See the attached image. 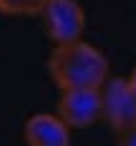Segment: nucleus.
Returning a JSON list of instances; mask_svg holds the SVG:
<instances>
[{"mask_svg": "<svg viewBox=\"0 0 136 146\" xmlns=\"http://www.w3.org/2000/svg\"><path fill=\"white\" fill-rule=\"evenodd\" d=\"M25 146H71V126L58 113H33L23 126Z\"/></svg>", "mask_w": 136, "mask_h": 146, "instance_id": "obj_5", "label": "nucleus"}, {"mask_svg": "<svg viewBox=\"0 0 136 146\" xmlns=\"http://www.w3.org/2000/svg\"><path fill=\"white\" fill-rule=\"evenodd\" d=\"M129 83H131V88H134V93H136V66H134V71H131V76H129Z\"/></svg>", "mask_w": 136, "mask_h": 146, "instance_id": "obj_8", "label": "nucleus"}, {"mask_svg": "<svg viewBox=\"0 0 136 146\" xmlns=\"http://www.w3.org/2000/svg\"><path fill=\"white\" fill-rule=\"evenodd\" d=\"M119 146H136V126H131L129 131L119 133Z\"/></svg>", "mask_w": 136, "mask_h": 146, "instance_id": "obj_7", "label": "nucleus"}, {"mask_svg": "<svg viewBox=\"0 0 136 146\" xmlns=\"http://www.w3.org/2000/svg\"><path fill=\"white\" fill-rule=\"evenodd\" d=\"M56 113L71 129H88L101 121V88H63L56 103Z\"/></svg>", "mask_w": 136, "mask_h": 146, "instance_id": "obj_4", "label": "nucleus"}, {"mask_svg": "<svg viewBox=\"0 0 136 146\" xmlns=\"http://www.w3.org/2000/svg\"><path fill=\"white\" fill-rule=\"evenodd\" d=\"M101 118L113 129L116 136L136 126V93L129 78H106L101 86Z\"/></svg>", "mask_w": 136, "mask_h": 146, "instance_id": "obj_2", "label": "nucleus"}, {"mask_svg": "<svg viewBox=\"0 0 136 146\" xmlns=\"http://www.w3.org/2000/svg\"><path fill=\"white\" fill-rule=\"evenodd\" d=\"M43 28L56 45L81 40L86 30V13L78 0H48L40 10Z\"/></svg>", "mask_w": 136, "mask_h": 146, "instance_id": "obj_3", "label": "nucleus"}, {"mask_svg": "<svg viewBox=\"0 0 136 146\" xmlns=\"http://www.w3.org/2000/svg\"><path fill=\"white\" fill-rule=\"evenodd\" d=\"M48 73L63 88H101L108 78V58L86 40L60 43L48 56Z\"/></svg>", "mask_w": 136, "mask_h": 146, "instance_id": "obj_1", "label": "nucleus"}, {"mask_svg": "<svg viewBox=\"0 0 136 146\" xmlns=\"http://www.w3.org/2000/svg\"><path fill=\"white\" fill-rule=\"evenodd\" d=\"M48 0H0V13L5 15H40Z\"/></svg>", "mask_w": 136, "mask_h": 146, "instance_id": "obj_6", "label": "nucleus"}]
</instances>
